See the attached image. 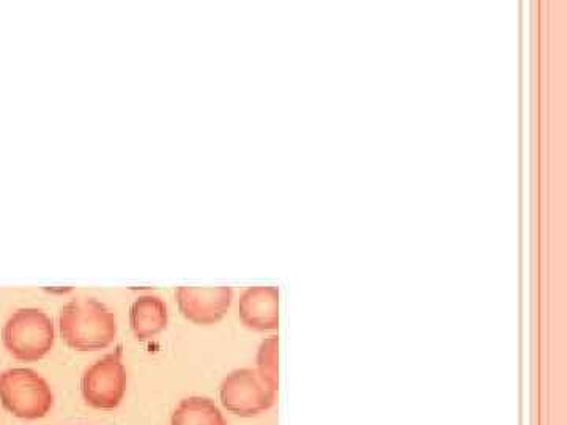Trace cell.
<instances>
[{"label": "cell", "mask_w": 567, "mask_h": 425, "mask_svg": "<svg viewBox=\"0 0 567 425\" xmlns=\"http://www.w3.org/2000/svg\"><path fill=\"white\" fill-rule=\"evenodd\" d=\"M54 323L40 309H20L2 330L6 349L17 360L32 363L47 356L54 345Z\"/></svg>", "instance_id": "2"}, {"label": "cell", "mask_w": 567, "mask_h": 425, "mask_svg": "<svg viewBox=\"0 0 567 425\" xmlns=\"http://www.w3.org/2000/svg\"><path fill=\"white\" fill-rule=\"evenodd\" d=\"M173 425H224V419L208 398L189 397L175 410Z\"/></svg>", "instance_id": "9"}, {"label": "cell", "mask_w": 567, "mask_h": 425, "mask_svg": "<svg viewBox=\"0 0 567 425\" xmlns=\"http://www.w3.org/2000/svg\"><path fill=\"white\" fill-rule=\"evenodd\" d=\"M82 395L95 408L112 410L121 405L126 391V369L121 352L106 354L82 376Z\"/></svg>", "instance_id": "4"}, {"label": "cell", "mask_w": 567, "mask_h": 425, "mask_svg": "<svg viewBox=\"0 0 567 425\" xmlns=\"http://www.w3.org/2000/svg\"><path fill=\"white\" fill-rule=\"evenodd\" d=\"M59 320L63 341L81 352L106 349L117 335L114 312L96 298H74L62 309Z\"/></svg>", "instance_id": "1"}, {"label": "cell", "mask_w": 567, "mask_h": 425, "mask_svg": "<svg viewBox=\"0 0 567 425\" xmlns=\"http://www.w3.org/2000/svg\"><path fill=\"white\" fill-rule=\"evenodd\" d=\"M2 405L22 419H39L50 413L54 395L43 376L32 369H10L0 375Z\"/></svg>", "instance_id": "3"}, {"label": "cell", "mask_w": 567, "mask_h": 425, "mask_svg": "<svg viewBox=\"0 0 567 425\" xmlns=\"http://www.w3.org/2000/svg\"><path fill=\"white\" fill-rule=\"evenodd\" d=\"M130 324L141 341L162 333L167 324V308L162 298L153 294L137 298L130 309Z\"/></svg>", "instance_id": "7"}, {"label": "cell", "mask_w": 567, "mask_h": 425, "mask_svg": "<svg viewBox=\"0 0 567 425\" xmlns=\"http://www.w3.org/2000/svg\"><path fill=\"white\" fill-rule=\"evenodd\" d=\"M241 315L246 323L257 328L276 324V292L274 289H252L241 300Z\"/></svg>", "instance_id": "8"}, {"label": "cell", "mask_w": 567, "mask_h": 425, "mask_svg": "<svg viewBox=\"0 0 567 425\" xmlns=\"http://www.w3.org/2000/svg\"><path fill=\"white\" fill-rule=\"evenodd\" d=\"M178 308L194 323H213L221 319L230 301L229 289H196L181 287L177 290Z\"/></svg>", "instance_id": "6"}, {"label": "cell", "mask_w": 567, "mask_h": 425, "mask_svg": "<svg viewBox=\"0 0 567 425\" xmlns=\"http://www.w3.org/2000/svg\"><path fill=\"white\" fill-rule=\"evenodd\" d=\"M223 404L238 415H252L270 405L271 393L249 371L235 372L224 382Z\"/></svg>", "instance_id": "5"}]
</instances>
